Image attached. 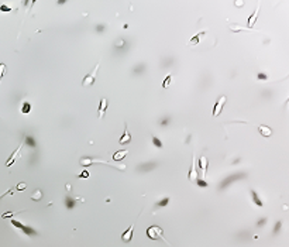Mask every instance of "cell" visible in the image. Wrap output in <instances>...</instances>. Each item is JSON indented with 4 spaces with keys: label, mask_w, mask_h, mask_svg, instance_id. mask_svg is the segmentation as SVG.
I'll return each instance as SVG.
<instances>
[{
    "label": "cell",
    "mask_w": 289,
    "mask_h": 247,
    "mask_svg": "<svg viewBox=\"0 0 289 247\" xmlns=\"http://www.w3.org/2000/svg\"><path fill=\"white\" fill-rule=\"evenodd\" d=\"M4 72H6V65H4V64H0V80L3 78Z\"/></svg>",
    "instance_id": "cb8c5ba5"
},
{
    "label": "cell",
    "mask_w": 289,
    "mask_h": 247,
    "mask_svg": "<svg viewBox=\"0 0 289 247\" xmlns=\"http://www.w3.org/2000/svg\"><path fill=\"white\" fill-rule=\"evenodd\" d=\"M97 69H99V64H96V65H95V68H93L92 72H90V74H88L86 76L83 78V80H82V86H90V85L95 84V80H96Z\"/></svg>",
    "instance_id": "3957f363"
},
{
    "label": "cell",
    "mask_w": 289,
    "mask_h": 247,
    "mask_svg": "<svg viewBox=\"0 0 289 247\" xmlns=\"http://www.w3.org/2000/svg\"><path fill=\"white\" fill-rule=\"evenodd\" d=\"M205 34H206V31H200V33H197L196 35H193V37L190 38V41H189V45H197L199 41H200V38H202Z\"/></svg>",
    "instance_id": "5bb4252c"
},
{
    "label": "cell",
    "mask_w": 289,
    "mask_h": 247,
    "mask_svg": "<svg viewBox=\"0 0 289 247\" xmlns=\"http://www.w3.org/2000/svg\"><path fill=\"white\" fill-rule=\"evenodd\" d=\"M26 187H27V185L24 184V182H21V184H18L16 187V191H23V189H26Z\"/></svg>",
    "instance_id": "4316f807"
},
{
    "label": "cell",
    "mask_w": 289,
    "mask_h": 247,
    "mask_svg": "<svg viewBox=\"0 0 289 247\" xmlns=\"http://www.w3.org/2000/svg\"><path fill=\"white\" fill-rule=\"evenodd\" d=\"M171 80H172V75H166L165 80L162 82V88H164V89H166V88H168V85L171 84Z\"/></svg>",
    "instance_id": "7402d4cb"
},
{
    "label": "cell",
    "mask_w": 289,
    "mask_h": 247,
    "mask_svg": "<svg viewBox=\"0 0 289 247\" xmlns=\"http://www.w3.org/2000/svg\"><path fill=\"white\" fill-rule=\"evenodd\" d=\"M207 164H209V160H207V157L202 155V157L199 158V168L203 171V174H205V175H206V171H207Z\"/></svg>",
    "instance_id": "4fadbf2b"
},
{
    "label": "cell",
    "mask_w": 289,
    "mask_h": 247,
    "mask_svg": "<svg viewBox=\"0 0 289 247\" xmlns=\"http://www.w3.org/2000/svg\"><path fill=\"white\" fill-rule=\"evenodd\" d=\"M164 230L161 229L160 226H157V224H154V226H150L148 229H147V237L150 239V240H164L166 244H169L168 241L164 239Z\"/></svg>",
    "instance_id": "7a4b0ae2"
},
{
    "label": "cell",
    "mask_w": 289,
    "mask_h": 247,
    "mask_svg": "<svg viewBox=\"0 0 289 247\" xmlns=\"http://www.w3.org/2000/svg\"><path fill=\"white\" fill-rule=\"evenodd\" d=\"M230 30L231 31H243L246 30V27H241V26H237V24H230Z\"/></svg>",
    "instance_id": "44dd1931"
},
{
    "label": "cell",
    "mask_w": 289,
    "mask_h": 247,
    "mask_svg": "<svg viewBox=\"0 0 289 247\" xmlns=\"http://www.w3.org/2000/svg\"><path fill=\"white\" fill-rule=\"evenodd\" d=\"M244 4H246V2H243V0H236V2H234V6H237V7H243Z\"/></svg>",
    "instance_id": "484cf974"
},
{
    "label": "cell",
    "mask_w": 289,
    "mask_h": 247,
    "mask_svg": "<svg viewBox=\"0 0 289 247\" xmlns=\"http://www.w3.org/2000/svg\"><path fill=\"white\" fill-rule=\"evenodd\" d=\"M258 78H259V79H267V76H265V75H263V74H259Z\"/></svg>",
    "instance_id": "4dcf8cb0"
},
{
    "label": "cell",
    "mask_w": 289,
    "mask_h": 247,
    "mask_svg": "<svg viewBox=\"0 0 289 247\" xmlns=\"http://www.w3.org/2000/svg\"><path fill=\"white\" fill-rule=\"evenodd\" d=\"M153 144L157 148H162V141H161L158 137H155V136H153Z\"/></svg>",
    "instance_id": "ffe728a7"
},
{
    "label": "cell",
    "mask_w": 289,
    "mask_h": 247,
    "mask_svg": "<svg viewBox=\"0 0 289 247\" xmlns=\"http://www.w3.org/2000/svg\"><path fill=\"white\" fill-rule=\"evenodd\" d=\"M30 110H31V105L28 103V102H24V103H23V107H21V113H23V114H27V113H30Z\"/></svg>",
    "instance_id": "e0dca14e"
},
{
    "label": "cell",
    "mask_w": 289,
    "mask_h": 247,
    "mask_svg": "<svg viewBox=\"0 0 289 247\" xmlns=\"http://www.w3.org/2000/svg\"><path fill=\"white\" fill-rule=\"evenodd\" d=\"M251 196H253L254 199V204L257 205V206H264V202L261 200V198L258 196V194H257L255 191H251Z\"/></svg>",
    "instance_id": "2e32d148"
},
{
    "label": "cell",
    "mask_w": 289,
    "mask_h": 247,
    "mask_svg": "<svg viewBox=\"0 0 289 247\" xmlns=\"http://www.w3.org/2000/svg\"><path fill=\"white\" fill-rule=\"evenodd\" d=\"M79 163H80V165L82 167H89V165H92V164H106V165H110V167H113V168H119L120 171H124L126 170V165H121V167H114L113 164H110L109 161H106V160H97V158H92V157H82L79 160Z\"/></svg>",
    "instance_id": "6da1fadb"
},
{
    "label": "cell",
    "mask_w": 289,
    "mask_h": 247,
    "mask_svg": "<svg viewBox=\"0 0 289 247\" xmlns=\"http://www.w3.org/2000/svg\"><path fill=\"white\" fill-rule=\"evenodd\" d=\"M107 109V99L106 97H102L100 99V105H99V119H102Z\"/></svg>",
    "instance_id": "7c38bea8"
},
{
    "label": "cell",
    "mask_w": 289,
    "mask_h": 247,
    "mask_svg": "<svg viewBox=\"0 0 289 247\" xmlns=\"http://www.w3.org/2000/svg\"><path fill=\"white\" fill-rule=\"evenodd\" d=\"M226 105V96H220L219 99H217L216 105H214V109H213V116L217 117L220 116V113H222L223 110V106Z\"/></svg>",
    "instance_id": "277c9868"
},
{
    "label": "cell",
    "mask_w": 289,
    "mask_h": 247,
    "mask_svg": "<svg viewBox=\"0 0 289 247\" xmlns=\"http://www.w3.org/2000/svg\"><path fill=\"white\" fill-rule=\"evenodd\" d=\"M41 198H43V191H41V189H37L35 192L31 195V199H33V200H40Z\"/></svg>",
    "instance_id": "ac0fdd59"
},
{
    "label": "cell",
    "mask_w": 289,
    "mask_h": 247,
    "mask_svg": "<svg viewBox=\"0 0 289 247\" xmlns=\"http://www.w3.org/2000/svg\"><path fill=\"white\" fill-rule=\"evenodd\" d=\"M131 141V134H130L128 129H127V123H126V129H124V133L121 134V137L119 138V144H126Z\"/></svg>",
    "instance_id": "9c48e42d"
},
{
    "label": "cell",
    "mask_w": 289,
    "mask_h": 247,
    "mask_svg": "<svg viewBox=\"0 0 289 247\" xmlns=\"http://www.w3.org/2000/svg\"><path fill=\"white\" fill-rule=\"evenodd\" d=\"M127 154H128V151L127 150H120V151H116V153L113 154V160L114 161H121L124 157H126Z\"/></svg>",
    "instance_id": "9a60e30c"
},
{
    "label": "cell",
    "mask_w": 289,
    "mask_h": 247,
    "mask_svg": "<svg viewBox=\"0 0 289 247\" xmlns=\"http://www.w3.org/2000/svg\"><path fill=\"white\" fill-rule=\"evenodd\" d=\"M14 215H16L14 212H6V213L2 215V217H3V219H7V217H13Z\"/></svg>",
    "instance_id": "d4e9b609"
},
{
    "label": "cell",
    "mask_w": 289,
    "mask_h": 247,
    "mask_svg": "<svg viewBox=\"0 0 289 247\" xmlns=\"http://www.w3.org/2000/svg\"><path fill=\"white\" fill-rule=\"evenodd\" d=\"M281 224H282V223H281V222H278V223H276V227H275V230H274V232H275V233L279 230V227H281Z\"/></svg>",
    "instance_id": "f546056e"
},
{
    "label": "cell",
    "mask_w": 289,
    "mask_h": 247,
    "mask_svg": "<svg viewBox=\"0 0 289 247\" xmlns=\"http://www.w3.org/2000/svg\"><path fill=\"white\" fill-rule=\"evenodd\" d=\"M11 224H13L14 227H18V229H21V230L24 232L26 234H28V236H35L37 234V232L34 230V229H31V227H28V226H24V224H21L18 220H11Z\"/></svg>",
    "instance_id": "5b68a950"
},
{
    "label": "cell",
    "mask_w": 289,
    "mask_h": 247,
    "mask_svg": "<svg viewBox=\"0 0 289 247\" xmlns=\"http://www.w3.org/2000/svg\"><path fill=\"white\" fill-rule=\"evenodd\" d=\"M196 184H197V187H200V188H207L209 187V184H207L206 181H203V179H197Z\"/></svg>",
    "instance_id": "603a6c76"
},
{
    "label": "cell",
    "mask_w": 289,
    "mask_h": 247,
    "mask_svg": "<svg viewBox=\"0 0 289 247\" xmlns=\"http://www.w3.org/2000/svg\"><path fill=\"white\" fill-rule=\"evenodd\" d=\"M20 151H21V146H18V148H17V150L10 155V158L6 161V167H11V165H13L14 161H16L17 158L20 157Z\"/></svg>",
    "instance_id": "ba28073f"
},
{
    "label": "cell",
    "mask_w": 289,
    "mask_h": 247,
    "mask_svg": "<svg viewBox=\"0 0 289 247\" xmlns=\"http://www.w3.org/2000/svg\"><path fill=\"white\" fill-rule=\"evenodd\" d=\"M258 13H259V7H257L255 11H254V13L248 17V24H247V28H253V27H254V24H255V21H257V17H258Z\"/></svg>",
    "instance_id": "8fae6325"
},
{
    "label": "cell",
    "mask_w": 289,
    "mask_h": 247,
    "mask_svg": "<svg viewBox=\"0 0 289 247\" xmlns=\"http://www.w3.org/2000/svg\"><path fill=\"white\" fill-rule=\"evenodd\" d=\"M0 10L2 11H11V9L10 7H7V6H0Z\"/></svg>",
    "instance_id": "f1b7e54d"
},
{
    "label": "cell",
    "mask_w": 289,
    "mask_h": 247,
    "mask_svg": "<svg viewBox=\"0 0 289 247\" xmlns=\"http://www.w3.org/2000/svg\"><path fill=\"white\" fill-rule=\"evenodd\" d=\"M258 131L261 136L264 137H271L272 136V129L268 126H265V124H261V126H258Z\"/></svg>",
    "instance_id": "30bf717a"
},
{
    "label": "cell",
    "mask_w": 289,
    "mask_h": 247,
    "mask_svg": "<svg viewBox=\"0 0 289 247\" xmlns=\"http://www.w3.org/2000/svg\"><path fill=\"white\" fill-rule=\"evenodd\" d=\"M168 202H169V198H164V199L158 200L155 204V208H162V206H166L168 205Z\"/></svg>",
    "instance_id": "d6986e66"
},
{
    "label": "cell",
    "mask_w": 289,
    "mask_h": 247,
    "mask_svg": "<svg viewBox=\"0 0 289 247\" xmlns=\"http://www.w3.org/2000/svg\"><path fill=\"white\" fill-rule=\"evenodd\" d=\"M134 224H136V223L130 224V227H128V229H127V230L124 232L123 234H121V240H123L124 243H130V241H131V239H133V230H134Z\"/></svg>",
    "instance_id": "52a82bcc"
},
{
    "label": "cell",
    "mask_w": 289,
    "mask_h": 247,
    "mask_svg": "<svg viewBox=\"0 0 289 247\" xmlns=\"http://www.w3.org/2000/svg\"><path fill=\"white\" fill-rule=\"evenodd\" d=\"M78 177H79V178H89V172H88V171H82Z\"/></svg>",
    "instance_id": "83f0119b"
},
{
    "label": "cell",
    "mask_w": 289,
    "mask_h": 247,
    "mask_svg": "<svg viewBox=\"0 0 289 247\" xmlns=\"http://www.w3.org/2000/svg\"><path fill=\"white\" fill-rule=\"evenodd\" d=\"M188 178H189V181H192V182H196V181H197V170H196V164H195V154H193L192 165H190V170H189V174H188Z\"/></svg>",
    "instance_id": "8992f818"
}]
</instances>
